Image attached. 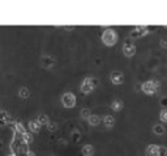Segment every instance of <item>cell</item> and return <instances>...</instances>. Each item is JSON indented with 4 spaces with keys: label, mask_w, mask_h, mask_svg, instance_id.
I'll use <instances>...</instances> for the list:
<instances>
[{
    "label": "cell",
    "mask_w": 167,
    "mask_h": 156,
    "mask_svg": "<svg viewBox=\"0 0 167 156\" xmlns=\"http://www.w3.org/2000/svg\"><path fill=\"white\" fill-rule=\"evenodd\" d=\"M102 42L106 46H114V44L118 42V33L111 27L105 29L102 33Z\"/></svg>",
    "instance_id": "cell-1"
},
{
    "label": "cell",
    "mask_w": 167,
    "mask_h": 156,
    "mask_svg": "<svg viewBox=\"0 0 167 156\" xmlns=\"http://www.w3.org/2000/svg\"><path fill=\"white\" fill-rule=\"evenodd\" d=\"M98 85V79L97 78H94V77H86L84 81H82V83H81V91L84 94H90L94 88L97 87Z\"/></svg>",
    "instance_id": "cell-2"
},
{
    "label": "cell",
    "mask_w": 167,
    "mask_h": 156,
    "mask_svg": "<svg viewBox=\"0 0 167 156\" xmlns=\"http://www.w3.org/2000/svg\"><path fill=\"white\" fill-rule=\"evenodd\" d=\"M159 87V82L158 81H146V82H144L142 86H141V90L148 94V95H151V94H155L157 90Z\"/></svg>",
    "instance_id": "cell-3"
},
{
    "label": "cell",
    "mask_w": 167,
    "mask_h": 156,
    "mask_svg": "<svg viewBox=\"0 0 167 156\" xmlns=\"http://www.w3.org/2000/svg\"><path fill=\"white\" fill-rule=\"evenodd\" d=\"M61 103L65 108H72L76 106V96L73 92H64L61 96Z\"/></svg>",
    "instance_id": "cell-4"
},
{
    "label": "cell",
    "mask_w": 167,
    "mask_h": 156,
    "mask_svg": "<svg viewBox=\"0 0 167 156\" xmlns=\"http://www.w3.org/2000/svg\"><path fill=\"white\" fill-rule=\"evenodd\" d=\"M148 34V27L146 26H136L130 31V36L132 38H141V36Z\"/></svg>",
    "instance_id": "cell-5"
},
{
    "label": "cell",
    "mask_w": 167,
    "mask_h": 156,
    "mask_svg": "<svg viewBox=\"0 0 167 156\" xmlns=\"http://www.w3.org/2000/svg\"><path fill=\"white\" fill-rule=\"evenodd\" d=\"M123 52L127 57H132L136 54V46L132 42H125L124 46H123Z\"/></svg>",
    "instance_id": "cell-6"
},
{
    "label": "cell",
    "mask_w": 167,
    "mask_h": 156,
    "mask_svg": "<svg viewBox=\"0 0 167 156\" xmlns=\"http://www.w3.org/2000/svg\"><path fill=\"white\" fill-rule=\"evenodd\" d=\"M110 78H111V82L114 85H121L124 82V76H123L120 72H112Z\"/></svg>",
    "instance_id": "cell-7"
},
{
    "label": "cell",
    "mask_w": 167,
    "mask_h": 156,
    "mask_svg": "<svg viewBox=\"0 0 167 156\" xmlns=\"http://www.w3.org/2000/svg\"><path fill=\"white\" fill-rule=\"evenodd\" d=\"M55 64V59L52 56H50V55H45L42 57V65L45 66V68L50 69V68H52Z\"/></svg>",
    "instance_id": "cell-8"
},
{
    "label": "cell",
    "mask_w": 167,
    "mask_h": 156,
    "mask_svg": "<svg viewBox=\"0 0 167 156\" xmlns=\"http://www.w3.org/2000/svg\"><path fill=\"white\" fill-rule=\"evenodd\" d=\"M11 122V115L7 111H0V125H7Z\"/></svg>",
    "instance_id": "cell-9"
},
{
    "label": "cell",
    "mask_w": 167,
    "mask_h": 156,
    "mask_svg": "<svg viewBox=\"0 0 167 156\" xmlns=\"http://www.w3.org/2000/svg\"><path fill=\"white\" fill-rule=\"evenodd\" d=\"M146 156H158V144H149L146 147Z\"/></svg>",
    "instance_id": "cell-10"
},
{
    "label": "cell",
    "mask_w": 167,
    "mask_h": 156,
    "mask_svg": "<svg viewBox=\"0 0 167 156\" xmlns=\"http://www.w3.org/2000/svg\"><path fill=\"white\" fill-rule=\"evenodd\" d=\"M41 124L37 121V120H30L29 121V129H30L33 133H37V131H39L41 130Z\"/></svg>",
    "instance_id": "cell-11"
},
{
    "label": "cell",
    "mask_w": 167,
    "mask_h": 156,
    "mask_svg": "<svg viewBox=\"0 0 167 156\" xmlns=\"http://www.w3.org/2000/svg\"><path fill=\"white\" fill-rule=\"evenodd\" d=\"M123 106H124V104H123V102L119 100V99H115V100L111 102V109H114L115 112H119V111H121Z\"/></svg>",
    "instance_id": "cell-12"
},
{
    "label": "cell",
    "mask_w": 167,
    "mask_h": 156,
    "mask_svg": "<svg viewBox=\"0 0 167 156\" xmlns=\"http://www.w3.org/2000/svg\"><path fill=\"white\" fill-rule=\"evenodd\" d=\"M13 126H14V130H16L20 135H24L25 133H26V130H25L24 125H22V122H21V121H16V122L13 124Z\"/></svg>",
    "instance_id": "cell-13"
},
{
    "label": "cell",
    "mask_w": 167,
    "mask_h": 156,
    "mask_svg": "<svg viewBox=\"0 0 167 156\" xmlns=\"http://www.w3.org/2000/svg\"><path fill=\"white\" fill-rule=\"evenodd\" d=\"M103 122H105V125L107 126V128H112V126L115 125V118L111 115H106L103 117Z\"/></svg>",
    "instance_id": "cell-14"
},
{
    "label": "cell",
    "mask_w": 167,
    "mask_h": 156,
    "mask_svg": "<svg viewBox=\"0 0 167 156\" xmlns=\"http://www.w3.org/2000/svg\"><path fill=\"white\" fill-rule=\"evenodd\" d=\"M88 122H89V125H91V126H97V125H99V122H101V117H99L98 115H91V116L88 118Z\"/></svg>",
    "instance_id": "cell-15"
},
{
    "label": "cell",
    "mask_w": 167,
    "mask_h": 156,
    "mask_svg": "<svg viewBox=\"0 0 167 156\" xmlns=\"http://www.w3.org/2000/svg\"><path fill=\"white\" fill-rule=\"evenodd\" d=\"M94 154V146H91V144H85L84 147H82V155H85V156H91Z\"/></svg>",
    "instance_id": "cell-16"
},
{
    "label": "cell",
    "mask_w": 167,
    "mask_h": 156,
    "mask_svg": "<svg viewBox=\"0 0 167 156\" xmlns=\"http://www.w3.org/2000/svg\"><path fill=\"white\" fill-rule=\"evenodd\" d=\"M153 131H154V134H157V135H162L165 133V126L162 124H155L153 126Z\"/></svg>",
    "instance_id": "cell-17"
},
{
    "label": "cell",
    "mask_w": 167,
    "mask_h": 156,
    "mask_svg": "<svg viewBox=\"0 0 167 156\" xmlns=\"http://www.w3.org/2000/svg\"><path fill=\"white\" fill-rule=\"evenodd\" d=\"M18 95L21 96V98L26 99V98H29V96H30V91H29L27 87H21L20 90H18Z\"/></svg>",
    "instance_id": "cell-18"
},
{
    "label": "cell",
    "mask_w": 167,
    "mask_h": 156,
    "mask_svg": "<svg viewBox=\"0 0 167 156\" xmlns=\"http://www.w3.org/2000/svg\"><path fill=\"white\" fill-rule=\"evenodd\" d=\"M37 121H38L41 125H46V126H47V125H48V122H50L47 115H38Z\"/></svg>",
    "instance_id": "cell-19"
},
{
    "label": "cell",
    "mask_w": 167,
    "mask_h": 156,
    "mask_svg": "<svg viewBox=\"0 0 167 156\" xmlns=\"http://www.w3.org/2000/svg\"><path fill=\"white\" fill-rule=\"evenodd\" d=\"M80 115H81L82 118H86V120H88V118L91 116V111L89 108H82L81 112H80Z\"/></svg>",
    "instance_id": "cell-20"
},
{
    "label": "cell",
    "mask_w": 167,
    "mask_h": 156,
    "mask_svg": "<svg viewBox=\"0 0 167 156\" xmlns=\"http://www.w3.org/2000/svg\"><path fill=\"white\" fill-rule=\"evenodd\" d=\"M21 138L24 139L25 143H32V142H33V135H32V133H27V131H26L24 135H21Z\"/></svg>",
    "instance_id": "cell-21"
},
{
    "label": "cell",
    "mask_w": 167,
    "mask_h": 156,
    "mask_svg": "<svg viewBox=\"0 0 167 156\" xmlns=\"http://www.w3.org/2000/svg\"><path fill=\"white\" fill-rule=\"evenodd\" d=\"M158 156H167V147L158 146Z\"/></svg>",
    "instance_id": "cell-22"
},
{
    "label": "cell",
    "mask_w": 167,
    "mask_h": 156,
    "mask_svg": "<svg viewBox=\"0 0 167 156\" xmlns=\"http://www.w3.org/2000/svg\"><path fill=\"white\" fill-rule=\"evenodd\" d=\"M159 118H161L162 122H167V109H162L161 113H159Z\"/></svg>",
    "instance_id": "cell-23"
},
{
    "label": "cell",
    "mask_w": 167,
    "mask_h": 156,
    "mask_svg": "<svg viewBox=\"0 0 167 156\" xmlns=\"http://www.w3.org/2000/svg\"><path fill=\"white\" fill-rule=\"evenodd\" d=\"M47 129H48L50 131H56V130H57V124H56V122H48Z\"/></svg>",
    "instance_id": "cell-24"
},
{
    "label": "cell",
    "mask_w": 167,
    "mask_h": 156,
    "mask_svg": "<svg viewBox=\"0 0 167 156\" xmlns=\"http://www.w3.org/2000/svg\"><path fill=\"white\" fill-rule=\"evenodd\" d=\"M161 46H162V47H167V38L161 39Z\"/></svg>",
    "instance_id": "cell-25"
},
{
    "label": "cell",
    "mask_w": 167,
    "mask_h": 156,
    "mask_svg": "<svg viewBox=\"0 0 167 156\" xmlns=\"http://www.w3.org/2000/svg\"><path fill=\"white\" fill-rule=\"evenodd\" d=\"M161 104H162V107H166V106H167V98L161 99Z\"/></svg>",
    "instance_id": "cell-26"
},
{
    "label": "cell",
    "mask_w": 167,
    "mask_h": 156,
    "mask_svg": "<svg viewBox=\"0 0 167 156\" xmlns=\"http://www.w3.org/2000/svg\"><path fill=\"white\" fill-rule=\"evenodd\" d=\"M24 156H35V154H34L33 151H30V150H29V151H27V152H26Z\"/></svg>",
    "instance_id": "cell-27"
},
{
    "label": "cell",
    "mask_w": 167,
    "mask_h": 156,
    "mask_svg": "<svg viewBox=\"0 0 167 156\" xmlns=\"http://www.w3.org/2000/svg\"><path fill=\"white\" fill-rule=\"evenodd\" d=\"M7 156H18V155L14 154V152H12V154H9V155H7Z\"/></svg>",
    "instance_id": "cell-28"
},
{
    "label": "cell",
    "mask_w": 167,
    "mask_h": 156,
    "mask_svg": "<svg viewBox=\"0 0 167 156\" xmlns=\"http://www.w3.org/2000/svg\"><path fill=\"white\" fill-rule=\"evenodd\" d=\"M46 156H54V155H46Z\"/></svg>",
    "instance_id": "cell-29"
},
{
    "label": "cell",
    "mask_w": 167,
    "mask_h": 156,
    "mask_svg": "<svg viewBox=\"0 0 167 156\" xmlns=\"http://www.w3.org/2000/svg\"><path fill=\"white\" fill-rule=\"evenodd\" d=\"M82 156H85V155H82Z\"/></svg>",
    "instance_id": "cell-30"
}]
</instances>
